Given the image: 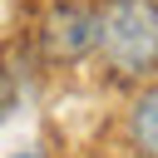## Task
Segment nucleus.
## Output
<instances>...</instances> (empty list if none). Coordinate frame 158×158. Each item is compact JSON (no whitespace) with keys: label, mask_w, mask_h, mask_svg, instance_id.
I'll return each instance as SVG.
<instances>
[{"label":"nucleus","mask_w":158,"mask_h":158,"mask_svg":"<svg viewBox=\"0 0 158 158\" xmlns=\"http://www.w3.org/2000/svg\"><path fill=\"white\" fill-rule=\"evenodd\" d=\"M94 49L123 79L153 74L158 69V0H104L94 10Z\"/></svg>","instance_id":"f257e3e1"},{"label":"nucleus","mask_w":158,"mask_h":158,"mask_svg":"<svg viewBox=\"0 0 158 158\" xmlns=\"http://www.w3.org/2000/svg\"><path fill=\"white\" fill-rule=\"evenodd\" d=\"M94 49V15L79 10V5H59L49 20H44V54L49 59H79Z\"/></svg>","instance_id":"f03ea898"},{"label":"nucleus","mask_w":158,"mask_h":158,"mask_svg":"<svg viewBox=\"0 0 158 158\" xmlns=\"http://www.w3.org/2000/svg\"><path fill=\"white\" fill-rule=\"evenodd\" d=\"M30 158H35V153H30Z\"/></svg>","instance_id":"20e7f679"},{"label":"nucleus","mask_w":158,"mask_h":158,"mask_svg":"<svg viewBox=\"0 0 158 158\" xmlns=\"http://www.w3.org/2000/svg\"><path fill=\"white\" fill-rule=\"evenodd\" d=\"M128 138L143 158H158V84L143 89L128 109Z\"/></svg>","instance_id":"7ed1b4c3"}]
</instances>
